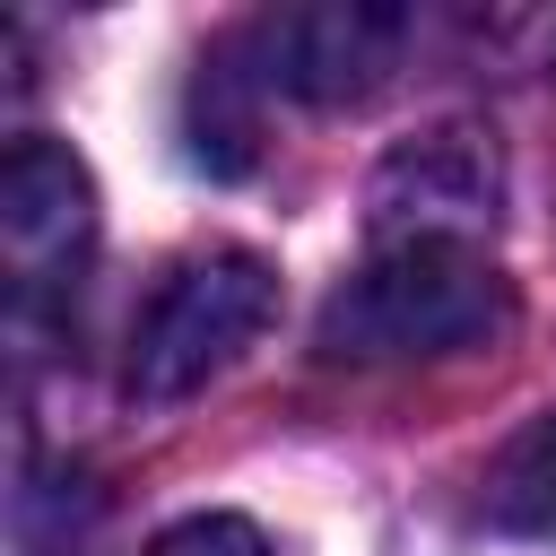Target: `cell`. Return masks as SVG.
I'll return each mask as SVG.
<instances>
[{"label":"cell","instance_id":"7a4b0ae2","mask_svg":"<svg viewBox=\"0 0 556 556\" xmlns=\"http://www.w3.org/2000/svg\"><path fill=\"white\" fill-rule=\"evenodd\" d=\"M278 313V278L261 252H200L182 261L148 313L130 321V400H182L226 374Z\"/></svg>","mask_w":556,"mask_h":556},{"label":"cell","instance_id":"8992f818","mask_svg":"<svg viewBox=\"0 0 556 556\" xmlns=\"http://www.w3.org/2000/svg\"><path fill=\"white\" fill-rule=\"evenodd\" d=\"M148 556H269V539H261L243 513H191V521L156 530Z\"/></svg>","mask_w":556,"mask_h":556},{"label":"cell","instance_id":"277c9868","mask_svg":"<svg viewBox=\"0 0 556 556\" xmlns=\"http://www.w3.org/2000/svg\"><path fill=\"white\" fill-rule=\"evenodd\" d=\"M96 226V191H87V165L61 148V139H17L9 165H0V235L26 269L43 261H78Z\"/></svg>","mask_w":556,"mask_h":556},{"label":"cell","instance_id":"3957f363","mask_svg":"<svg viewBox=\"0 0 556 556\" xmlns=\"http://www.w3.org/2000/svg\"><path fill=\"white\" fill-rule=\"evenodd\" d=\"M252 43H261L269 87H287L304 104H348L391 70L400 17L391 9H287V17H261Z\"/></svg>","mask_w":556,"mask_h":556},{"label":"cell","instance_id":"6da1fadb","mask_svg":"<svg viewBox=\"0 0 556 556\" xmlns=\"http://www.w3.org/2000/svg\"><path fill=\"white\" fill-rule=\"evenodd\" d=\"M504 313H513V295L469 235H391L321 304V356H339V365L452 356V348L495 339Z\"/></svg>","mask_w":556,"mask_h":556},{"label":"cell","instance_id":"5b68a950","mask_svg":"<svg viewBox=\"0 0 556 556\" xmlns=\"http://www.w3.org/2000/svg\"><path fill=\"white\" fill-rule=\"evenodd\" d=\"M486 521L513 539H556V408H539L486 469Z\"/></svg>","mask_w":556,"mask_h":556}]
</instances>
